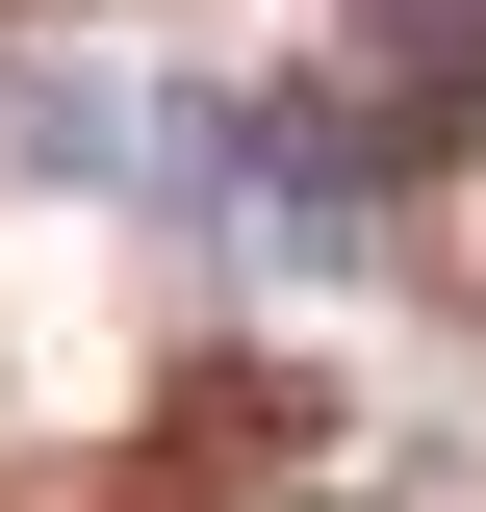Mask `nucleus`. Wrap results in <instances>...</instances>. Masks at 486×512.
<instances>
[{
  "label": "nucleus",
  "instance_id": "obj_1",
  "mask_svg": "<svg viewBox=\"0 0 486 512\" xmlns=\"http://www.w3.org/2000/svg\"><path fill=\"white\" fill-rule=\"evenodd\" d=\"M333 52H359L384 77V154H461V128H486V0H333Z\"/></svg>",
  "mask_w": 486,
  "mask_h": 512
}]
</instances>
